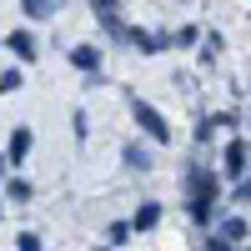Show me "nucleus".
Instances as JSON below:
<instances>
[{"instance_id": "nucleus-1", "label": "nucleus", "mask_w": 251, "mask_h": 251, "mask_svg": "<svg viewBox=\"0 0 251 251\" xmlns=\"http://www.w3.org/2000/svg\"><path fill=\"white\" fill-rule=\"evenodd\" d=\"M131 121L146 131V141H171V126H166V116L151 106V100H141V96H131Z\"/></svg>"}, {"instance_id": "nucleus-2", "label": "nucleus", "mask_w": 251, "mask_h": 251, "mask_svg": "<svg viewBox=\"0 0 251 251\" xmlns=\"http://www.w3.org/2000/svg\"><path fill=\"white\" fill-rule=\"evenodd\" d=\"M186 191H191V201H216L221 186H216L211 171H191V176H186Z\"/></svg>"}, {"instance_id": "nucleus-3", "label": "nucleus", "mask_w": 251, "mask_h": 251, "mask_svg": "<svg viewBox=\"0 0 251 251\" xmlns=\"http://www.w3.org/2000/svg\"><path fill=\"white\" fill-rule=\"evenodd\" d=\"M221 161H226V171H231V176H246V171H251V146H246V141H231Z\"/></svg>"}, {"instance_id": "nucleus-4", "label": "nucleus", "mask_w": 251, "mask_h": 251, "mask_svg": "<svg viewBox=\"0 0 251 251\" xmlns=\"http://www.w3.org/2000/svg\"><path fill=\"white\" fill-rule=\"evenodd\" d=\"M216 236H221L226 246H236V241L251 236V226H246V216H221V221H216Z\"/></svg>"}, {"instance_id": "nucleus-5", "label": "nucleus", "mask_w": 251, "mask_h": 251, "mask_svg": "<svg viewBox=\"0 0 251 251\" xmlns=\"http://www.w3.org/2000/svg\"><path fill=\"white\" fill-rule=\"evenodd\" d=\"M5 46L15 50V60H35V50H40L30 30H10V40H5Z\"/></svg>"}, {"instance_id": "nucleus-6", "label": "nucleus", "mask_w": 251, "mask_h": 251, "mask_svg": "<svg viewBox=\"0 0 251 251\" xmlns=\"http://www.w3.org/2000/svg\"><path fill=\"white\" fill-rule=\"evenodd\" d=\"M156 221H161V201H141V211L131 216V231H151Z\"/></svg>"}, {"instance_id": "nucleus-7", "label": "nucleus", "mask_w": 251, "mask_h": 251, "mask_svg": "<svg viewBox=\"0 0 251 251\" xmlns=\"http://www.w3.org/2000/svg\"><path fill=\"white\" fill-rule=\"evenodd\" d=\"M126 166H131V171H151V146L131 141V146H126Z\"/></svg>"}, {"instance_id": "nucleus-8", "label": "nucleus", "mask_w": 251, "mask_h": 251, "mask_svg": "<svg viewBox=\"0 0 251 251\" xmlns=\"http://www.w3.org/2000/svg\"><path fill=\"white\" fill-rule=\"evenodd\" d=\"M71 60H75L80 71H91V75H96V71H100V46H75Z\"/></svg>"}, {"instance_id": "nucleus-9", "label": "nucleus", "mask_w": 251, "mask_h": 251, "mask_svg": "<svg viewBox=\"0 0 251 251\" xmlns=\"http://www.w3.org/2000/svg\"><path fill=\"white\" fill-rule=\"evenodd\" d=\"M25 156H30V131H25V126H20V131L10 136V156H5V161H10V166H20Z\"/></svg>"}, {"instance_id": "nucleus-10", "label": "nucleus", "mask_w": 251, "mask_h": 251, "mask_svg": "<svg viewBox=\"0 0 251 251\" xmlns=\"http://www.w3.org/2000/svg\"><path fill=\"white\" fill-rule=\"evenodd\" d=\"M191 221L216 226V221H221V206H216V201H191Z\"/></svg>"}, {"instance_id": "nucleus-11", "label": "nucleus", "mask_w": 251, "mask_h": 251, "mask_svg": "<svg viewBox=\"0 0 251 251\" xmlns=\"http://www.w3.org/2000/svg\"><path fill=\"white\" fill-rule=\"evenodd\" d=\"M20 5H25V15H35V20H46V15H55L60 5H66V0H20Z\"/></svg>"}, {"instance_id": "nucleus-12", "label": "nucleus", "mask_w": 251, "mask_h": 251, "mask_svg": "<svg viewBox=\"0 0 251 251\" xmlns=\"http://www.w3.org/2000/svg\"><path fill=\"white\" fill-rule=\"evenodd\" d=\"M20 86H25L20 66H5V71H0V96H10V91H20Z\"/></svg>"}, {"instance_id": "nucleus-13", "label": "nucleus", "mask_w": 251, "mask_h": 251, "mask_svg": "<svg viewBox=\"0 0 251 251\" xmlns=\"http://www.w3.org/2000/svg\"><path fill=\"white\" fill-rule=\"evenodd\" d=\"M216 55H221V35L206 30V35H201V60H216Z\"/></svg>"}, {"instance_id": "nucleus-14", "label": "nucleus", "mask_w": 251, "mask_h": 251, "mask_svg": "<svg viewBox=\"0 0 251 251\" xmlns=\"http://www.w3.org/2000/svg\"><path fill=\"white\" fill-rule=\"evenodd\" d=\"M201 35H206L201 25H181V30H176L171 40H176V46H196V40H201Z\"/></svg>"}, {"instance_id": "nucleus-15", "label": "nucleus", "mask_w": 251, "mask_h": 251, "mask_svg": "<svg viewBox=\"0 0 251 251\" xmlns=\"http://www.w3.org/2000/svg\"><path fill=\"white\" fill-rule=\"evenodd\" d=\"M10 201H30V181L15 176V181H10Z\"/></svg>"}, {"instance_id": "nucleus-16", "label": "nucleus", "mask_w": 251, "mask_h": 251, "mask_svg": "<svg viewBox=\"0 0 251 251\" xmlns=\"http://www.w3.org/2000/svg\"><path fill=\"white\" fill-rule=\"evenodd\" d=\"M15 246H20V251H40V236H35V231H20Z\"/></svg>"}, {"instance_id": "nucleus-17", "label": "nucleus", "mask_w": 251, "mask_h": 251, "mask_svg": "<svg viewBox=\"0 0 251 251\" xmlns=\"http://www.w3.org/2000/svg\"><path fill=\"white\" fill-rule=\"evenodd\" d=\"M236 206H251V181H236V191H231Z\"/></svg>"}, {"instance_id": "nucleus-18", "label": "nucleus", "mask_w": 251, "mask_h": 251, "mask_svg": "<svg viewBox=\"0 0 251 251\" xmlns=\"http://www.w3.org/2000/svg\"><path fill=\"white\" fill-rule=\"evenodd\" d=\"M211 131H216V126H211V116H201V121H196V141L206 146V141H211Z\"/></svg>"}, {"instance_id": "nucleus-19", "label": "nucleus", "mask_w": 251, "mask_h": 251, "mask_svg": "<svg viewBox=\"0 0 251 251\" xmlns=\"http://www.w3.org/2000/svg\"><path fill=\"white\" fill-rule=\"evenodd\" d=\"M126 236H131V221H116V226H111V246H121Z\"/></svg>"}, {"instance_id": "nucleus-20", "label": "nucleus", "mask_w": 251, "mask_h": 251, "mask_svg": "<svg viewBox=\"0 0 251 251\" xmlns=\"http://www.w3.org/2000/svg\"><path fill=\"white\" fill-rule=\"evenodd\" d=\"M91 5H96V15H116V5H121V0H91Z\"/></svg>"}, {"instance_id": "nucleus-21", "label": "nucleus", "mask_w": 251, "mask_h": 251, "mask_svg": "<svg viewBox=\"0 0 251 251\" xmlns=\"http://www.w3.org/2000/svg\"><path fill=\"white\" fill-rule=\"evenodd\" d=\"M206 251H236V246H226L221 236H211V246H206Z\"/></svg>"}, {"instance_id": "nucleus-22", "label": "nucleus", "mask_w": 251, "mask_h": 251, "mask_svg": "<svg viewBox=\"0 0 251 251\" xmlns=\"http://www.w3.org/2000/svg\"><path fill=\"white\" fill-rule=\"evenodd\" d=\"M5 166H10V161H5V156H0V176H5Z\"/></svg>"}]
</instances>
